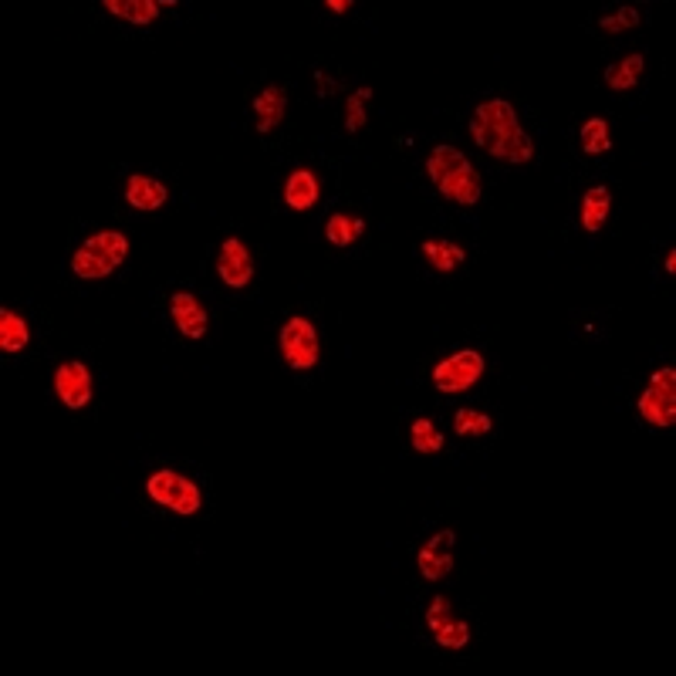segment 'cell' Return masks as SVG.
Here are the masks:
<instances>
[{
    "label": "cell",
    "instance_id": "6da1fadb",
    "mask_svg": "<svg viewBox=\"0 0 676 676\" xmlns=\"http://www.w3.org/2000/svg\"><path fill=\"white\" fill-rule=\"evenodd\" d=\"M470 136L487 156L501 159V163L521 166L535 159V142L521 129L518 112L507 99H491L477 105L470 115Z\"/></svg>",
    "mask_w": 676,
    "mask_h": 676
},
{
    "label": "cell",
    "instance_id": "7a4b0ae2",
    "mask_svg": "<svg viewBox=\"0 0 676 676\" xmlns=\"http://www.w3.org/2000/svg\"><path fill=\"white\" fill-rule=\"evenodd\" d=\"M426 176L437 186L440 197H447L457 207H474L484 190L477 166L457 146H433L430 159H426Z\"/></svg>",
    "mask_w": 676,
    "mask_h": 676
},
{
    "label": "cell",
    "instance_id": "3957f363",
    "mask_svg": "<svg viewBox=\"0 0 676 676\" xmlns=\"http://www.w3.org/2000/svg\"><path fill=\"white\" fill-rule=\"evenodd\" d=\"M129 257V237L122 230H99L71 254V271L82 281H102Z\"/></svg>",
    "mask_w": 676,
    "mask_h": 676
},
{
    "label": "cell",
    "instance_id": "277c9868",
    "mask_svg": "<svg viewBox=\"0 0 676 676\" xmlns=\"http://www.w3.org/2000/svg\"><path fill=\"white\" fill-rule=\"evenodd\" d=\"M146 494L149 501H156L159 507H166V511H176L180 518H193L203 507V491L190 477L176 474V470H156V474H149Z\"/></svg>",
    "mask_w": 676,
    "mask_h": 676
},
{
    "label": "cell",
    "instance_id": "5b68a950",
    "mask_svg": "<svg viewBox=\"0 0 676 676\" xmlns=\"http://www.w3.org/2000/svg\"><path fill=\"white\" fill-rule=\"evenodd\" d=\"M278 349H281V359L288 362L291 369L308 372L318 366V359H322V338H318V328L311 325L308 318L295 315L281 325Z\"/></svg>",
    "mask_w": 676,
    "mask_h": 676
},
{
    "label": "cell",
    "instance_id": "8992f818",
    "mask_svg": "<svg viewBox=\"0 0 676 676\" xmlns=\"http://www.w3.org/2000/svg\"><path fill=\"white\" fill-rule=\"evenodd\" d=\"M639 416L649 423V426H673L676 423V369L673 366H663L653 372V379H649V386L643 389V396H639Z\"/></svg>",
    "mask_w": 676,
    "mask_h": 676
},
{
    "label": "cell",
    "instance_id": "52a82bcc",
    "mask_svg": "<svg viewBox=\"0 0 676 676\" xmlns=\"http://www.w3.org/2000/svg\"><path fill=\"white\" fill-rule=\"evenodd\" d=\"M484 369H487L484 355L474 349H460L433 369V386H437V393H443V396L467 393V389H474L480 382Z\"/></svg>",
    "mask_w": 676,
    "mask_h": 676
},
{
    "label": "cell",
    "instance_id": "ba28073f",
    "mask_svg": "<svg viewBox=\"0 0 676 676\" xmlns=\"http://www.w3.org/2000/svg\"><path fill=\"white\" fill-rule=\"evenodd\" d=\"M426 629L443 649H464L470 643V626L450 609L447 595H433L430 609H426Z\"/></svg>",
    "mask_w": 676,
    "mask_h": 676
},
{
    "label": "cell",
    "instance_id": "9c48e42d",
    "mask_svg": "<svg viewBox=\"0 0 676 676\" xmlns=\"http://www.w3.org/2000/svg\"><path fill=\"white\" fill-rule=\"evenodd\" d=\"M92 372H88L85 362L78 359H65L55 372V393L68 409H85L92 403Z\"/></svg>",
    "mask_w": 676,
    "mask_h": 676
},
{
    "label": "cell",
    "instance_id": "30bf717a",
    "mask_svg": "<svg viewBox=\"0 0 676 676\" xmlns=\"http://www.w3.org/2000/svg\"><path fill=\"white\" fill-rule=\"evenodd\" d=\"M217 274L220 281L227 284V288H247L254 278V257L247 251V244L240 237H227L224 244H220V254H217Z\"/></svg>",
    "mask_w": 676,
    "mask_h": 676
},
{
    "label": "cell",
    "instance_id": "8fae6325",
    "mask_svg": "<svg viewBox=\"0 0 676 676\" xmlns=\"http://www.w3.org/2000/svg\"><path fill=\"white\" fill-rule=\"evenodd\" d=\"M169 318H173L176 332L183 338H190V342H200V338H207V332H210L207 308H203L200 298L190 295V291H176V295L169 298Z\"/></svg>",
    "mask_w": 676,
    "mask_h": 676
},
{
    "label": "cell",
    "instance_id": "7c38bea8",
    "mask_svg": "<svg viewBox=\"0 0 676 676\" xmlns=\"http://www.w3.org/2000/svg\"><path fill=\"white\" fill-rule=\"evenodd\" d=\"M453 545H457V535L453 531H437L426 545L416 551V568L426 582H440L453 572Z\"/></svg>",
    "mask_w": 676,
    "mask_h": 676
},
{
    "label": "cell",
    "instance_id": "4fadbf2b",
    "mask_svg": "<svg viewBox=\"0 0 676 676\" xmlns=\"http://www.w3.org/2000/svg\"><path fill=\"white\" fill-rule=\"evenodd\" d=\"M254 109V126L261 136H268L284 122V112H288V92L281 85H264L261 92L254 95L251 102Z\"/></svg>",
    "mask_w": 676,
    "mask_h": 676
},
{
    "label": "cell",
    "instance_id": "5bb4252c",
    "mask_svg": "<svg viewBox=\"0 0 676 676\" xmlns=\"http://www.w3.org/2000/svg\"><path fill=\"white\" fill-rule=\"evenodd\" d=\"M169 190L166 183H159L156 176H146V173H132L129 183H126V203L132 210H159L166 203Z\"/></svg>",
    "mask_w": 676,
    "mask_h": 676
},
{
    "label": "cell",
    "instance_id": "9a60e30c",
    "mask_svg": "<svg viewBox=\"0 0 676 676\" xmlns=\"http://www.w3.org/2000/svg\"><path fill=\"white\" fill-rule=\"evenodd\" d=\"M612 213V193L609 186H589L582 193V207H578V220H582L585 234H599L602 224L609 220Z\"/></svg>",
    "mask_w": 676,
    "mask_h": 676
},
{
    "label": "cell",
    "instance_id": "2e32d148",
    "mask_svg": "<svg viewBox=\"0 0 676 676\" xmlns=\"http://www.w3.org/2000/svg\"><path fill=\"white\" fill-rule=\"evenodd\" d=\"M318 197H322V183H318V176L311 169H295L288 176V183H284V203L291 210H311Z\"/></svg>",
    "mask_w": 676,
    "mask_h": 676
},
{
    "label": "cell",
    "instance_id": "e0dca14e",
    "mask_svg": "<svg viewBox=\"0 0 676 676\" xmlns=\"http://www.w3.org/2000/svg\"><path fill=\"white\" fill-rule=\"evenodd\" d=\"M423 257H426V264H430L433 271L450 274V271H457L460 264L467 261V251L460 244H453V240L430 237V240H423Z\"/></svg>",
    "mask_w": 676,
    "mask_h": 676
},
{
    "label": "cell",
    "instance_id": "ac0fdd59",
    "mask_svg": "<svg viewBox=\"0 0 676 676\" xmlns=\"http://www.w3.org/2000/svg\"><path fill=\"white\" fill-rule=\"evenodd\" d=\"M28 342H31L28 322H24L14 308H0V349H4L7 355H14V352L28 349Z\"/></svg>",
    "mask_w": 676,
    "mask_h": 676
},
{
    "label": "cell",
    "instance_id": "d6986e66",
    "mask_svg": "<svg viewBox=\"0 0 676 676\" xmlns=\"http://www.w3.org/2000/svg\"><path fill=\"white\" fill-rule=\"evenodd\" d=\"M643 71H646L643 55H626L612 68H606V85L612 88V92H629V88H636L639 82H643Z\"/></svg>",
    "mask_w": 676,
    "mask_h": 676
},
{
    "label": "cell",
    "instance_id": "ffe728a7",
    "mask_svg": "<svg viewBox=\"0 0 676 676\" xmlns=\"http://www.w3.org/2000/svg\"><path fill=\"white\" fill-rule=\"evenodd\" d=\"M362 234H366V220H362V217H349V213H332V217L325 220V237H328V244H335V247H349Z\"/></svg>",
    "mask_w": 676,
    "mask_h": 676
},
{
    "label": "cell",
    "instance_id": "44dd1931",
    "mask_svg": "<svg viewBox=\"0 0 676 676\" xmlns=\"http://www.w3.org/2000/svg\"><path fill=\"white\" fill-rule=\"evenodd\" d=\"M105 11L129 24H153L159 17L156 0H105Z\"/></svg>",
    "mask_w": 676,
    "mask_h": 676
},
{
    "label": "cell",
    "instance_id": "7402d4cb",
    "mask_svg": "<svg viewBox=\"0 0 676 676\" xmlns=\"http://www.w3.org/2000/svg\"><path fill=\"white\" fill-rule=\"evenodd\" d=\"M578 142H582V153L585 156H602L612 149V132H609V122L602 119V115H592L589 122L578 132Z\"/></svg>",
    "mask_w": 676,
    "mask_h": 676
},
{
    "label": "cell",
    "instance_id": "603a6c76",
    "mask_svg": "<svg viewBox=\"0 0 676 676\" xmlns=\"http://www.w3.org/2000/svg\"><path fill=\"white\" fill-rule=\"evenodd\" d=\"M409 443H413L416 453H440L443 450V433L437 430V423L426 420V416H420V420H413V426H409Z\"/></svg>",
    "mask_w": 676,
    "mask_h": 676
},
{
    "label": "cell",
    "instance_id": "cb8c5ba5",
    "mask_svg": "<svg viewBox=\"0 0 676 676\" xmlns=\"http://www.w3.org/2000/svg\"><path fill=\"white\" fill-rule=\"evenodd\" d=\"M453 430H457V437H487L494 430V420L480 409L464 406L453 413Z\"/></svg>",
    "mask_w": 676,
    "mask_h": 676
},
{
    "label": "cell",
    "instance_id": "d4e9b609",
    "mask_svg": "<svg viewBox=\"0 0 676 676\" xmlns=\"http://www.w3.org/2000/svg\"><path fill=\"white\" fill-rule=\"evenodd\" d=\"M369 99H372V88H355V92L349 95V102H345V129L349 132H359L366 129L369 122Z\"/></svg>",
    "mask_w": 676,
    "mask_h": 676
},
{
    "label": "cell",
    "instance_id": "484cf974",
    "mask_svg": "<svg viewBox=\"0 0 676 676\" xmlns=\"http://www.w3.org/2000/svg\"><path fill=\"white\" fill-rule=\"evenodd\" d=\"M643 24V14L636 11V7H619V11L612 14H602L599 17V28L609 31V34H619V31H633Z\"/></svg>",
    "mask_w": 676,
    "mask_h": 676
},
{
    "label": "cell",
    "instance_id": "4316f807",
    "mask_svg": "<svg viewBox=\"0 0 676 676\" xmlns=\"http://www.w3.org/2000/svg\"><path fill=\"white\" fill-rule=\"evenodd\" d=\"M315 82H318V95H322V99H328V92L335 88L332 78H328L325 71H315Z\"/></svg>",
    "mask_w": 676,
    "mask_h": 676
},
{
    "label": "cell",
    "instance_id": "83f0119b",
    "mask_svg": "<svg viewBox=\"0 0 676 676\" xmlns=\"http://www.w3.org/2000/svg\"><path fill=\"white\" fill-rule=\"evenodd\" d=\"M325 7H328V11H335V14H345L352 7V0H328Z\"/></svg>",
    "mask_w": 676,
    "mask_h": 676
},
{
    "label": "cell",
    "instance_id": "f1b7e54d",
    "mask_svg": "<svg viewBox=\"0 0 676 676\" xmlns=\"http://www.w3.org/2000/svg\"><path fill=\"white\" fill-rule=\"evenodd\" d=\"M676 271V251L670 247V251H666V274H673Z\"/></svg>",
    "mask_w": 676,
    "mask_h": 676
}]
</instances>
